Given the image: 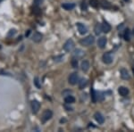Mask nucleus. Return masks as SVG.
Segmentation results:
<instances>
[{"instance_id":"f257e3e1","label":"nucleus","mask_w":134,"mask_h":132,"mask_svg":"<svg viewBox=\"0 0 134 132\" xmlns=\"http://www.w3.org/2000/svg\"><path fill=\"white\" fill-rule=\"evenodd\" d=\"M95 42V38L91 35H89L87 36L86 38H82L81 40V44L84 47H89V46H91L93 43Z\"/></svg>"},{"instance_id":"f03ea898","label":"nucleus","mask_w":134,"mask_h":132,"mask_svg":"<svg viewBox=\"0 0 134 132\" xmlns=\"http://www.w3.org/2000/svg\"><path fill=\"white\" fill-rule=\"evenodd\" d=\"M74 46H75V44H74V42H73V40H72V38H70V39H68V40L64 43V51L71 52L72 49L74 48Z\"/></svg>"},{"instance_id":"7ed1b4c3","label":"nucleus","mask_w":134,"mask_h":132,"mask_svg":"<svg viewBox=\"0 0 134 132\" xmlns=\"http://www.w3.org/2000/svg\"><path fill=\"white\" fill-rule=\"evenodd\" d=\"M68 82L71 85H76L77 82H79V75L77 72H72L70 74L68 78Z\"/></svg>"},{"instance_id":"20e7f679","label":"nucleus","mask_w":134,"mask_h":132,"mask_svg":"<svg viewBox=\"0 0 134 132\" xmlns=\"http://www.w3.org/2000/svg\"><path fill=\"white\" fill-rule=\"evenodd\" d=\"M52 116H53V113H52L51 110H46V111H44V113H42V117H41L42 122H47L48 120L51 119Z\"/></svg>"},{"instance_id":"39448f33","label":"nucleus","mask_w":134,"mask_h":132,"mask_svg":"<svg viewBox=\"0 0 134 132\" xmlns=\"http://www.w3.org/2000/svg\"><path fill=\"white\" fill-rule=\"evenodd\" d=\"M40 109V103L37 100H32L31 101V110L33 113H38V112Z\"/></svg>"},{"instance_id":"423d86ee","label":"nucleus","mask_w":134,"mask_h":132,"mask_svg":"<svg viewBox=\"0 0 134 132\" xmlns=\"http://www.w3.org/2000/svg\"><path fill=\"white\" fill-rule=\"evenodd\" d=\"M102 59H103V62L107 64H110L111 63L113 62V56H112L111 53H109V52L105 53L104 55H103Z\"/></svg>"},{"instance_id":"0eeeda50","label":"nucleus","mask_w":134,"mask_h":132,"mask_svg":"<svg viewBox=\"0 0 134 132\" xmlns=\"http://www.w3.org/2000/svg\"><path fill=\"white\" fill-rule=\"evenodd\" d=\"M76 27H77V29H78V31H79L80 34L84 35V34H86V33L88 32L87 28H86L85 26H84V24L81 23V22H77V23H76Z\"/></svg>"},{"instance_id":"6e6552de","label":"nucleus","mask_w":134,"mask_h":132,"mask_svg":"<svg viewBox=\"0 0 134 132\" xmlns=\"http://www.w3.org/2000/svg\"><path fill=\"white\" fill-rule=\"evenodd\" d=\"M107 39L106 37H101V38H98V47H100V48H105V47H106V45H107Z\"/></svg>"},{"instance_id":"1a4fd4ad","label":"nucleus","mask_w":134,"mask_h":132,"mask_svg":"<svg viewBox=\"0 0 134 132\" xmlns=\"http://www.w3.org/2000/svg\"><path fill=\"white\" fill-rule=\"evenodd\" d=\"M42 38H43V36L41 33H39L38 31H35L33 36H32V40L36 43H38L42 40Z\"/></svg>"},{"instance_id":"9d476101","label":"nucleus","mask_w":134,"mask_h":132,"mask_svg":"<svg viewBox=\"0 0 134 132\" xmlns=\"http://www.w3.org/2000/svg\"><path fill=\"white\" fill-rule=\"evenodd\" d=\"M94 118H95V120L98 122V124H103L105 122V117L100 113H95V114H94Z\"/></svg>"},{"instance_id":"9b49d317","label":"nucleus","mask_w":134,"mask_h":132,"mask_svg":"<svg viewBox=\"0 0 134 132\" xmlns=\"http://www.w3.org/2000/svg\"><path fill=\"white\" fill-rule=\"evenodd\" d=\"M118 93L120 94V96H126L129 95V89H128L126 87H124V86H122L118 88Z\"/></svg>"},{"instance_id":"f8f14e48","label":"nucleus","mask_w":134,"mask_h":132,"mask_svg":"<svg viewBox=\"0 0 134 132\" xmlns=\"http://www.w3.org/2000/svg\"><path fill=\"white\" fill-rule=\"evenodd\" d=\"M81 70L84 71V72H87L88 70L89 69V62L87 61V60H84L82 61L81 64Z\"/></svg>"},{"instance_id":"ddd939ff","label":"nucleus","mask_w":134,"mask_h":132,"mask_svg":"<svg viewBox=\"0 0 134 132\" xmlns=\"http://www.w3.org/2000/svg\"><path fill=\"white\" fill-rule=\"evenodd\" d=\"M83 56H84V51H82L81 49H75L74 52H73V56L77 59L81 58Z\"/></svg>"},{"instance_id":"4468645a","label":"nucleus","mask_w":134,"mask_h":132,"mask_svg":"<svg viewBox=\"0 0 134 132\" xmlns=\"http://www.w3.org/2000/svg\"><path fill=\"white\" fill-rule=\"evenodd\" d=\"M121 77L123 79H130V74L126 69H121Z\"/></svg>"},{"instance_id":"2eb2a0df","label":"nucleus","mask_w":134,"mask_h":132,"mask_svg":"<svg viewBox=\"0 0 134 132\" xmlns=\"http://www.w3.org/2000/svg\"><path fill=\"white\" fill-rule=\"evenodd\" d=\"M62 7L65 10L70 11L75 7V4H73V3H64V4H62Z\"/></svg>"},{"instance_id":"dca6fc26","label":"nucleus","mask_w":134,"mask_h":132,"mask_svg":"<svg viewBox=\"0 0 134 132\" xmlns=\"http://www.w3.org/2000/svg\"><path fill=\"white\" fill-rule=\"evenodd\" d=\"M110 30H111L110 24L108 22H107V21H104L102 24V31L105 32V33H108Z\"/></svg>"},{"instance_id":"f3484780","label":"nucleus","mask_w":134,"mask_h":132,"mask_svg":"<svg viewBox=\"0 0 134 132\" xmlns=\"http://www.w3.org/2000/svg\"><path fill=\"white\" fill-rule=\"evenodd\" d=\"M74 102H75V98L72 96H65V98H64V103H65L66 104H73Z\"/></svg>"},{"instance_id":"a211bd4d","label":"nucleus","mask_w":134,"mask_h":132,"mask_svg":"<svg viewBox=\"0 0 134 132\" xmlns=\"http://www.w3.org/2000/svg\"><path fill=\"white\" fill-rule=\"evenodd\" d=\"M88 85V80L86 79H81L79 81V87L80 89H83L84 87H86Z\"/></svg>"},{"instance_id":"6ab92c4d","label":"nucleus","mask_w":134,"mask_h":132,"mask_svg":"<svg viewBox=\"0 0 134 132\" xmlns=\"http://www.w3.org/2000/svg\"><path fill=\"white\" fill-rule=\"evenodd\" d=\"M94 31L97 35H99L101 32H102V25L99 23H98L96 26H95V29H94Z\"/></svg>"},{"instance_id":"aec40b11","label":"nucleus","mask_w":134,"mask_h":132,"mask_svg":"<svg viewBox=\"0 0 134 132\" xmlns=\"http://www.w3.org/2000/svg\"><path fill=\"white\" fill-rule=\"evenodd\" d=\"M90 94H91L92 101H93L94 103H96L98 97H97V94H96V92H95V90H94V88H91V89H90Z\"/></svg>"},{"instance_id":"412c9836","label":"nucleus","mask_w":134,"mask_h":132,"mask_svg":"<svg viewBox=\"0 0 134 132\" xmlns=\"http://www.w3.org/2000/svg\"><path fill=\"white\" fill-rule=\"evenodd\" d=\"M89 4L94 8H97L99 4V2H98V0H89Z\"/></svg>"},{"instance_id":"4be33fe9","label":"nucleus","mask_w":134,"mask_h":132,"mask_svg":"<svg viewBox=\"0 0 134 132\" xmlns=\"http://www.w3.org/2000/svg\"><path fill=\"white\" fill-rule=\"evenodd\" d=\"M124 39H125L126 41H130L131 36H130V30H129V29H127V30H125V32H124Z\"/></svg>"},{"instance_id":"5701e85b","label":"nucleus","mask_w":134,"mask_h":132,"mask_svg":"<svg viewBox=\"0 0 134 132\" xmlns=\"http://www.w3.org/2000/svg\"><path fill=\"white\" fill-rule=\"evenodd\" d=\"M72 66L73 67V68H77V67H78V59H77V58H75V57L72 58Z\"/></svg>"},{"instance_id":"b1692460","label":"nucleus","mask_w":134,"mask_h":132,"mask_svg":"<svg viewBox=\"0 0 134 132\" xmlns=\"http://www.w3.org/2000/svg\"><path fill=\"white\" fill-rule=\"evenodd\" d=\"M97 97H98V99L99 101H102L103 99H104V96H103L102 92H99V93L98 94V96H97Z\"/></svg>"},{"instance_id":"393cba45","label":"nucleus","mask_w":134,"mask_h":132,"mask_svg":"<svg viewBox=\"0 0 134 132\" xmlns=\"http://www.w3.org/2000/svg\"><path fill=\"white\" fill-rule=\"evenodd\" d=\"M16 33V30H11L10 31H9V33H8V37H12V36H13V35Z\"/></svg>"},{"instance_id":"a878e982","label":"nucleus","mask_w":134,"mask_h":132,"mask_svg":"<svg viewBox=\"0 0 134 132\" xmlns=\"http://www.w3.org/2000/svg\"><path fill=\"white\" fill-rule=\"evenodd\" d=\"M81 9L82 10H87V4H86V2L85 1H83L82 3H81Z\"/></svg>"},{"instance_id":"bb28decb","label":"nucleus","mask_w":134,"mask_h":132,"mask_svg":"<svg viewBox=\"0 0 134 132\" xmlns=\"http://www.w3.org/2000/svg\"><path fill=\"white\" fill-rule=\"evenodd\" d=\"M41 3H42V0H34V4L36 5V6L39 5Z\"/></svg>"},{"instance_id":"cd10ccee","label":"nucleus","mask_w":134,"mask_h":132,"mask_svg":"<svg viewBox=\"0 0 134 132\" xmlns=\"http://www.w3.org/2000/svg\"><path fill=\"white\" fill-rule=\"evenodd\" d=\"M103 7H107V8H109V7H110V4H108V2H107V1H106V2H103Z\"/></svg>"},{"instance_id":"c85d7f7f","label":"nucleus","mask_w":134,"mask_h":132,"mask_svg":"<svg viewBox=\"0 0 134 132\" xmlns=\"http://www.w3.org/2000/svg\"><path fill=\"white\" fill-rule=\"evenodd\" d=\"M34 82H35V84H36L37 87L39 88V87H40V86H39V84H38V78H35V81H34Z\"/></svg>"},{"instance_id":"c756f323","label":"nucleus","mask_w":134,"mask_h":132,"mask_svg":"<svg viewBox=\"0 0 134 132\" xmlns=\"http://www.w3.org/2000/svg\"><path fill=\"white\" fill-rule=\"evenodd\" d=\"M30 32V30H28V32H26V36H29Z\"/></svg>"},{"instance_id":"7c9ffc66","label":"nucleus","mask_w":134,"mask_h":132,"mask_svg":"<svg viewBox=\"0 0 134 132\" xmlns=\"http://www.w3.org/2000/svg\"><path fill=\"white\" fill-rule=\"evenodd\" d=\"M132 33H133V35H134V29H133V31H132Z\"/></svg>"},{"instance_id":"2f4dec72","label":"nucleus","mask_w":134,"mask_h":132,"mask_svg":"<svg viewBox=\"0 0 134 132\" xmlns=\"http://www.w3.org/2000/svg\"><path fill=\"white\" fill-rule=\"evenodd\" d=\"M2 1H3V0H0V2H2Z\"/></svg>"},{"instance_id":"473e14b6","label":"nucleus","mask_w":134,"mask_h":132,"mask_svg":"<svg viewBox=\"0 0 134 132\" xmlns=\"http://www.w3.org/2000/svg\"><path fill=\"white\" fill-rule=\"evenodd\" d=\"M0 48H1V45H0Z\"/></svg>"},{"instance_id":"72a5a7b5","label":"nucleus","mask_w":134,"mask_h":132,"mask_svg":"<svg viewBox=\"0 0 134 132\" xmlns=\"http://www.w3.org/2000/svg\"><path fill=\"white\" fill-rule=\"evenodd\" d=\"M133 71H134V69H133Z\"/></svg>"},{"instance_id":"f704fd0d","label":"nucleus","mask_w":134,"mask_h":132,"mask_svg":"<svg viewBox=\"0 0 134 132\" xmlns=\"http://www.w3.org/2000/svg\"><path fill=\"white\" fill-rule=\"evenodd\" d=\"M126 1H127V0H126Z\"/></svg>"}]
</instances>
